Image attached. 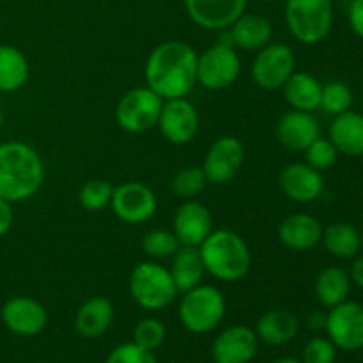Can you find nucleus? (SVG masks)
I'll list each match as a JSON object with an SVG mask.
<instances>
[{"label": "nucleus", "instance_id": "nucleus-36", "mask_svg": "<svg viewBox=\"0 0 363 363\" xmlns=\"http://www.w3.org/2000/svg\"><path fill=\"white\" fill-rule=\"evenodd\" d=\"M337 347L328 337H314L301 351V363H335Z\"/></svg>", "mask_w": 363, "mask_h": 363}, {"label": "nucleus", "instance_id": "nucleus-39", "mask_svg": "<svg viewBox=\"0 0 363 363\" xmlns=\"http://www.w3.org/2000/svg\"><path fill=\"white\" fill-rule=\"evenodd\" d=\"M13 220L14 213L13 208H11V202L0 197V238L9 233L11 227H13Z\"/></svg>", "mask_w": 363, "mask_h": 363}, {"label": "nucleus", "instance_id": "nucleus-28", "mask_svg": "<svg viewBox=\"0 0 363 363\" xmlns=\"http://www.w3.org/2000/svg\"><path fill=\"white\" fill-rule=\"evenodd\" d=\"M28 71V60L21 50L11 45H0V91H20L27 84Z\"/></svg>", "mask_w": 363, "mask_h": 363}, {"label": "nucleus", "instance_id": "nucleus-41", "mask_svg": "<svg viewBox=\"0 0 363 363\" xmlns=\"http://www.w3.org/2000/svg\"><path fill=\"white\" fill-rule=\"evenodd\" d=\"M326 325V315L323 314V312H312L311 315H308V326H311L312 330H323Z\"/></svg>", "mask_w": 363, "mask_h": 363}, {"label": "nucleus", "instance_id": "nucleus-22", "mask_svg": "<svg viewBox=\"0 0 363 363\" xmlns=\"http://www.w3.org/2000/svg\"><path fill=\"white\" fill-rule=\"evenodd\" d=\"M300 332V321L287 308H272L259 318L255 335L268 346H284Z\"/></svg>", "mask_w": 363, "mask_h": 363}, {"label": "nucleus", "instance_id": "nucleus-8", "mask_svg": "<svg viewBox=\"0 0 363 363\" xmlns=\"http://www.w3.org/2000/svg\"><path fill=\"white\" fill-rule=\"evenodd\" d=\"M162 106L163 99L147 85L130 89L117 103L116 121L128 133H145L158 124Z\"/></svg>", "mask_w": 363, "mask_h": 363}, {"label": "nucleus", "instance_id": "nucleus-7", "mask_svg": "<svg viewBox=\"0 0 363 363\" xmlns=\"http://www.w3.org/2000/svg\"><path fill=\"white\" fill-rule=\"evenodd\" d=\"M286 23L291 35L301 45H318L333 27L332 0H287Z\"/></svg>", "mask_w": 363, "mask_h": 363}, {"label": "nucleus", "instance_id": "nucleus-9", "mask_svg": "<svg viewBox=\"0 0 363 363\" xmlns=\"http://www.w3.org/2000/svg\"><path fill=\"white\" fill-rule=\"evenodd\" d=\"M296 71V57L284 43H268L259 50L252 64V78L264 91H279Z\"/></svg>", "mask_w": 363, "mask_h": 363}, {"label": "nucleus", "instance_id": "nucleus-3", "mask_svg": "<svg viewBox=\"0 0 363 363\" xmlns=\"http://www.w3.org/2000/svg\"><path fill=\"white\" fill-rule=\"evenodd\" d=\"M206 273L233 284L245 279L252 268V252L247 241L229 229L213 230L199 247Z\"/></svg>", "mask_w": 363, "mask_h": 363}, {"label": "nucleus", "instance_id": "nucleus-42", "mask_svg": "<svg viewBox=\"0 0 363 363\" xmlns=\"http://www.w3.org/2000/svg\"><path fill=\"white\" fill-rule=\"evenodd\" d=\"M273 363H301V362L293 357H284V358H279V360H275Z\"/></svg>", "mask_w": 363, "mask_h": 363}, {"label": "nucleus", "instance_id": "nucleus-1", "mask_svg": "<svg viewBox=\"0 0 363 363\" xmlns=\"http://www.w3.org/2000/svg\"><path fill=\"white\" fill-rule=\"evenodd\" d=\"M199 53L188 43L165 41L145 60V85L163 101L186 98L197 84Z\"/></svg>", "mask_w": 363, "mask_h": 363}, {"label": "nucleus", "instance_id": "nucleus-18", "mask_svg": "<svg viewBox=\"0 0 363 363\" xmlns=\"http://www.w3.org/2000/svg\"><path fill=\"white\" fill-rule=\"evenodd\" d=\"M279 184L284 195L298 204L318 201L325 190L323 174L307 163H291L284 167L279 176Z\"/></svg>", "mask_w": 363, "mask_h": 363}, {"label": "nucleus", "instance_id": "nucleus-38", "mask_svg": "<svg viewBox=\"0 0 363 363\" xmlns=\"http://www.w3.org/2000/svg\"><path fill=\"white\" fill-rule=\"evenodd\" d=\"M347 20H350L351 30L363 39V0H351Z\"/></svg>", "mask_w": 363, "mask_h": 363}, {"label": "nucleus", "instance_id": "nucleus-21", "mask_svg": "<svg viewBox=\"0 0 363 363\" xmlns=\"http://www.w3.org/2000/svg\"><path fill=\"white\" fill-rule=\"evenodd\" d=\"M113 305L105 296H92L78 307L74 315V330L85 339H98L108 332L113 323Z\"/></svg>", "mask_w": 363, "mask_h": 363}, {"label": "nucleus", "instance_id": "nucleus-14", "mask_svg": "<svg viewBox=\"0 0 363 363\" xmlns=\"http://www.w3.org/2000/svg\"><path fill=\"white\" fill-rule=\"evenodd\" d=\"M4 326L20 337H35L48 325L46 308L30 296H14L4 303L0 312Z\"/></svg>", "mask_w": 363, "mask_h": 363}, {"label": "nucleus", "instance_id": "nucleus-2", "mask_svg": "<svg viewBox=\"0 0 363 363\" xmlns=\"http://www.w3.org/2000/svg\"><path fill=\"white\" fill-rule=\"evenodd\" d=\"M45 181V163L32 145L20 140L0 144V197L23 202L34 197Z\"/></svg>", "mask_w": 363, "mask_h": 363}, {"label": "nucleus", "instance_id": "nucleus-13", "mask_svg": "<svg viewBox=\"0 0 363 363\" xmlns=\"http://www.w3.org/2000/svg\"><path fill=\"white\" fill-rule=\"evenodd\" d=\"M245 162V147L236 137H220L209 147L202 170L211 184H227L238 176Z\"/></svg>", "mask_w": 363, "mask_h": 363}, {"label": "nucleus", "instance_id": "nucleus-46", "mask_svg": "<svg viewBox=\"0 0 363 363\" xmlns=\"http://www.w3.org/2000/svg\"><path fill=\"white\" fill-rule=\"evenodd\" d=\"M332 2H333V0H332Z\"/></svg>", "mask_w": 363, "mask_h": 363}, {"label": "nucleus", "instance_id": "nucleus-24", "mask_svg": "<svg viewBox=\"0 0 363 363\" xmlns=\"http://www.w3.org/2000/svg\"><path fill=\"white\" fill-rule=\"evenodd\" d=\"M229 34L236 48L254 52V50L264 48L268 43H272L273 27L268 18L261 14L243 13L229 28Z\"/></svg>", "mask_w": 363, "mask_h": 363}, {"label": "nucleus", "instance_id": "nucleus-17", "mask_svg": "<svg viewBox=\"0 0 363 363\" xmlns=\"http://www.w3.org/2000/svg\"><path fill=\"white\" fill-rule=\"evenodd\" d=\"M172 233L181 247H201L206 238L213 233V218L209 209L202 202L184 201L174 215Z\"/></svg>", "mask_w": 363, "mask_h": 363}, {"label": "nucleus", "instance_id": "nucleus-20", "mask_svg": "<svg viewBox=\"0 0 363 363\" xmlns=\"http://www.w3.org/2000/svg\"><path fill=\"white\" fill-rule=\"evenodd\" d=\"M321 222L308 213L289 215L279 227V240L287 250L308 252L321 243Z\"/></svg>", "mask_w": 363, "mask_h": 363}, {"label": "nucleus", "instance_id": "nucleus-43", "mask_svg": "<svg viewBox=\"0 0 363 363\" xmlns=\"http://www.w3.org/2000/svg\"><path fill=\"white\" fill-rule=\"evenodd\" d=\"M4 123V112H2V106H0V126H2Z\"/></svg>", "mask_w": 363, "mask_h": 363}, {"label": "nucleus", "instance_id": "nucleus-33", "mask_svg": "<svg viewBox=\"0 0 363 363\" xmlns=\"http://www.w3.org/2000/svg\"><path fill=\"white\" fill-rule=\"evenodd\" d=\"M206 184H208V179H206L202 167H186L174 176L172 191L176 197L183 199V201H191L199 194H202Z\"/></svg>", "mask_w": 363, "mask_h": 363}, {"label": "nucleus", "instance_id": "nucleus-4", "mask_svg": "<svg viewBox=\"0 0 363 363\" xmlns=\"http://www.w3.org/2000/svg\"><path fill=\"white\" fill-rule=\"evenodd\" d=\"M128 287L135 303L151 312L167 308L179 294L170 269L155 261H145L135 266Z\"/></svg>", "mask_w": 363, "mask_h": 363}, {"label": "nucleus", "instance_id": "nucleus-16", "mask_svg": "<svg viewBox=\"0 0 363 363\" xmlns=\"http://www.w3.org/2000/svg\"><path fill=\"white\" fill-rule=\"evenodd\" d=\"M195 25L206 30H227L247 11V0H184Z\"/></svg>", "mask_w": 363, "mask_h": 363}, {"label": "nucleus", "instance_id": "nucleus-5", "mask_svg": "<svg viewBox=\"0 0 363 363\" xmlns=\"http://www.w3.org/2000/svg\"><path fill=\"white\" fill-rule=\"evenodd\" d=\"M227 301L215 286H201L183 293L179 303V321L195 335H204L220 326L225 318Z\"/></svg>", "mask_w": 363, "mask_h": 363}, {"label": "nucleus", "instance_id": "nucleus-25", "mask_svg": "<svg viewBox=\"0 0 363 363\" xmlns=\"http://www.w3.org/2000/svg\"><path fill=\"white\" fill-rule=\"evenodd\" d=\"M321 82L305 71H294L282 87L284 98L291 108L312 113L321 105Z\"/></svg>", "mask_w": 363, "mask_h": 363}, {"label": "nucleus", "instance_id": "nucleus-15", "mask_svg": "<svg viewBox=\"0 0 363 363\" xmlns=\"http://www.w3.org/2000/svg\"><path fill=\"white\" fill-rule=\"evenodd\" d=\"M259 339L255 330L245 325H234L216 335L211 346L215 363H250L257 354Z\"/></svg>", "mask_w": 363, "mask_h": 363}, {"label": "nucleus", "instance_id": "nucleus-31", "mask_svg": "<svg viewBox=\"0 0 363 363\" xmlns=\"http://www.w3.org/2000/svg\"><path fill=\"white\" fill-rule=\"evenodd\" d=\"M113 195V186L105 179H89L82 184L78 201L82 208L87 211H103L106 206H110Z\"/></svg>", "mask_w": 363, "mask_h": 363}, {"label": "nucleus", "instance_id": "nucleus-45", "mask_svg": "<svg viewBox=\"0 0 363 363\" xmlns=\"http://www.w3.org/2000/svg\"><path fill=\"white\" fill-rule=\"evenodd\" d=\"M360 238H362V248H363V229H362V233H360Z\"/></svg>", "mask_w": 363, "mask_h": 363}, {"label": "nucleus", "instance_id": "nucleus-32", "mask_svg": "<svg viewBox=\"0 0 363 363\" xmlns=\"http://www.w3.org/2000/svg\"><path fill=\"white\" fill-rule=\"evenodd\" d=\"M181 243L177 241L176 234L172 230L165 229H152L145 233L144 240H142V248H144L145 255L151 259H167L172 257L177 250H179Z\"/></svg>", "mask_w": 363, "mask_h": 363}, {"label": "nucleus", "instance_id": "nucleus-40", "mask_svg": "<svg viewBox=\"0 0 363 363\" xmlns=\"http://www.w3.org/2000/svg\"><path fill=\"white\" fill-rule=\"evenodd\" d=\"M350 279L354 286H358L360 289H363V255L362 257H358L357 261L353 262V266H351Z\"/></svg>", "mask_w": 363, "mask_h": 363}, {"label": "nucleus", "instance_id": "nucleus-10", "mask_svg": "<svg viewBox=\"0 0 363 363\" xmlns=\"http://www.w3.org/2000/svg\"><path fill=\"white\" fill-rule=\"evenodd\" d=\"M112 211L121 222L128 225L145 223L156 215L158 199L156 194L140 181H128L113 188Z\"/></svg>", "mask_w": 363, "mask_h": 363}, {"label": "nucleus", "instance_id": "nucleus-11", "mask_svg": "<svg viewBox=\"0 0 363 363\" xmlns=\"http://www.w3.org/2000/svg\"><path fill=\"white\" fill-rule=\"evenodd\" d=\"M325 330L337 350L347 353L363 350V307L357 301L346 300L330 308Z\"/></svg>", "mask_w": 363, "mask_h": 363}, {"label": "nucleus", "instance_id": "nucleus-19", "mask_svg": "<svg viewBox=\"0 0 363 363\" xmlns=\"http://www.w3.org/2000/svg\"><path fill=\"white\" fill-rule=\"evenodd\" d=\"M275 133L277 140L289 151H305L321 137V124L312 112L289 110L279 119Z\"/></svg>", "mask_w": 363, "mask_h": 363}, {"label": "nucleus", "instance_id": "nucleus-27", "mask_svg": "<svg viewBox=\"0 0 363 363\" xmlns=\"http://www.w3.org/2000/svg\"><path fill=\"white\" fill-rule=\"evenodd\" d=\"M172 268H170V275H172L174 282H176L177 291L179 293H186V291L194 289V287L201 286L202 279L206 275L204 262H202L201 252L197 247H179V250L172 255Z\"/></svg>", "mask_w": 363, "mask_h": 363}, {"label": "nucleus", "instance_id": "nucleus-30", "mask_svg": "<svg viewBox=\"0 0 363 363\" xmlns=\"http://www.w3.org/2000/svg\"><path fill=\"white\" fill-rule=\"evenodd\" d=\"M353 105V92H351L350 85L344 82H328L323 85L321 91V105L319 108L325 110L328 116H339V113L351 110Z\"/></svg>", "mask_w": 363, "mask_h": 363}, {"label": "nucleus", "instance_id": "nucleus-6", "mask_svg": "<svg viewBox=\"0 0 363 363\" xmlns=\"http://www.w3.org/2000/svg\"><path fill=\"white\" fill-rule=\"evenodd\" d=\"M241 73V59L229 30H220L218 41L197 57V84L209 91L230 87Z\"/></svg>", "mask_w": 363, "mask_h": 363}, {"label": "nucleus", "instance_id": "nucleus-34", "mask_svg": "<svg viewBox=\"0 0 363 363\" xmlns=\"http://www.w3.org/2000/svg\"><path fill=\"white\" fill-rule=\"evenodd\" d=\"M305 163L311 165L312 169L319 170V172H325L330 170L339 160L340 152L337 151V147L333 145V142L330 138L319 137L318 140L312 142L307 149H305Z\"/></svg>", "mask_w": 363, "mask_h": 363}, {"label": "nucleus", "instance_id": "nucleus-29", "mask_svg": "<svg viewBox=\"0 0 363 363\" xmlns=\"http://www.w3.org/2000/svg\"><path fill=\"white\" fill-rule=\"evenodd\" d=\"M323 245L337 259H353L362 250L360 233L347 222L330 223L323 229Z\"/></svg>", "mask_w": 363, "mask_h": 363}, {"label": "nucleus", "instance_id": "nucleus-23", "mask_svg": "<svg viewBox=\"0 0 363 363\" xmlns=\"http://www.w3.org/2000/svg\"><path fill=\"white\" fill-rule=\"evenodd\" d=\"M330 140L342 155L363 156V116L353 110L339 113L330 124Z\"/></svg>", "mask_w": 363, "mask_h": 363}, {"label": "nucleus", "instance_id": "nucleus-44", "mask_svg": "<svg viewBox=\"0 0 363 363\" xmlns=\"http://www.w3.org/2000/svg\"><path fill=\"white\" fill-rule=\"evenodd\" d=\"M257 2H266V4H269V2H277V0H257Z\"/></svg>", "mask_w": 363, "mask_h": 363}, {"label": "nucleus", "instance_id": "nucleus-35", "mask_svg": "<svg viewBox=\"0 0 363 363\" xmlns=\"http://www.w3.org/2000/svg\"><path fill=\"white\" fill-rule=\"evenodd\" d=\"M167 339V328L160 319L145 318L135 326L133 330V342L144 350L155 353Z\"/></svg>", "mask_w": 363, "mask_h": 363}, {"label": "nucleus", "instance_id": "nucleus-37", "mask_svg": "<svg viewBox=\"0 0 363 363\" xmlns=\"http://www.w3.org/2000/svg\"><path fill=\"white\" fill-rule=\"evenodd\" d=\"M105 363H160L156 360L155 353L152 351L144 350V347L137 346V344L131 340V342H124L121 346L113 347L112 351L106 357Z\"/></svg>", "mask_w": 363, "mask_h": 363}, {"label": "nucleus", "instance_id": "nucleus-26", "mask_svg": "<svg viewBox=\"0 0 363 363\" xmlns=\"http://www.w3.org/2000/svg\"><path fill=\"white\" fill-rule=\"evenodd\" d=\"M351 291L350 273L339 266H328L321 269L315 277L314 293L319 305L326 308H333L347 300Z\"/></svg>", "mask_w": 363, "mask_h": 363}, {"label": "nucleus", "instance_id": "nucleus-12", "mask_svg": "<svg viewBox=\"0 0 363 363\" xmlns=\"http://www.w3.org/2000/svg\"><path fill=\"white\" fill-rule=\"evenodd\" d=\"M156 126L167 142L174 145H186L199 133V112L186 98L167 99L163 101Z\"/></svg>", "mask_w": 363, "mask_h": 363}]
</instances>
